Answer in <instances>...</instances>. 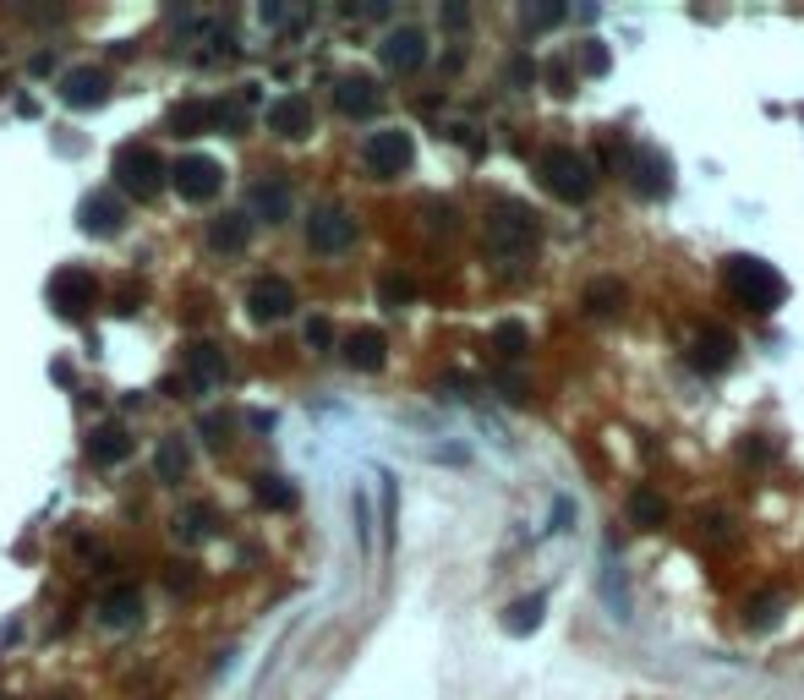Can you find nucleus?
<instances>
[{"instance_id": "f257e3e1", "label": "nucleus", "mask_w": 804, "mask_h": 700, "mask_svg": "<svg viewBox=\"0 0 804 700\" xmlns=\"http://www.w3.org/2000/svg\"><path fill=\"white\" fill-rule=\"evenodd\" d=\"M722 279H728L733 301L750 307V312H777V307H783V296H788L783 274H777L772 263H761V258H728V263H722Z\"/></svg>"}, {"instance_id": "f03ea898", "label": "nucleus", "mask_w": 804, "mask_h": 700, "mask_svg": "<svg viewBox=\"0 0 804 700\" xmlns=\"http://www.w3.org/2000/svg\"><path fill=\"white\" fill-rule=\"evenodd\" d=\"M536 170H542V186L558 197V203H586L591 186H597V175H591V165L575 154V148H547Z\"/></svg>"}, {"instance_id": "7ed1b4c3", "label": "nucleus", "mask_w": 804, "mask_h": 700, "mask_svg": "<svg viewBox=\"0 0 804 700\" xmlns=\"http://www.w3.org/2000/svg\"><path fill=\"white\" fill-rule=\"evenodd\" d=\"M487 247H493L498 258H526V252L536 247V219H531V208L498 203L493 214H487Z\"/></svg>"}, {"instance_id": "20e7f679", "label": "nucleus", "mask_w": 804, "mask_h": 700, "mask_svg": "<svg viewBox=\"0 0 804 700\" xmlns=\"http://www.w3.org/2000/svg\"><path fill=\"white\" fill-rule=\"evenodd\" d=\"M115 186H121V192H132V197H154L159 186H165V165H159L154 148L126 143L121 154H115Z\"/></svg>"}, {"instance_id": "39448f33", "label": "nucleus", "mask_w": 804, "mask_h": 700, "mask_svg": "<svg viewBox=\"0 0 804 700\" xmlns=\"http://www.w3.org/2000/svg\"><path fill=\"white\" fill-rule=\"evenodd\" d=\"M165 175H170V186H176L186 203H214L219 186H225V170H219L208 154H181Z\"/></svg>"}, {"instance_id": "423d86ee", "label": "nucleus", "mask_w": 804, "mask_h": 700, "mask_svg": "<svg viewBox=\"0 0 804 700\" xmlns=\"http://www.w3.org/2000/svg\"><path fill=\"white\" fill-rule=\"evenodd\" d=\"M93 301H99V279H93L88 268L66 263V268L50 274V307L61 312V318H83Z\"/></svg>"}, {"instance_id": "0eeeda50", "label": "nucleus", "mask_w": 804, "mask_h": 700, "mask_svg": "<svg viewBox=\"0 0 804 700\" xmlns=\"http://www.w3.org/2000/svg\"><path fill=\"white\" fill-rule=\"evenodd\" d=\"M307 247L312 252H323V258H340V252H351L356 247V219L345 214V208H312V219H307Z\"/></svg>"}, {"instance_id": "6e6552de", "label": "nucleus", "mask_w": 804, "mask_h": 700, "mask_svg": "<svg viewBox=\"0 0 804 700\" xmlns=\"http://www.w3.org/2000/svg\"><path fill=\"white\" fill-rule=\"evenodd\" d=\"M361 159H367V170H372V175H383V181H389V175H405V170H411L416 143H411V132L389 126V132H372V137H367Z\"/></svg>"}, {"instance_id": "1a4fd4ad", "label": "nucleus", "mask_w": 804, "mask_h": 700, "mask_svg": "<svg viewBox=\"0 0 804 700\" xmlns=\"http://www.w3.org/2000/svg\"><path fill=\"white\" fill-rule=\"evenodd\" d=\"M290 307H296V290H290V279H279V274L252 279V290H247V312H252L258 323H279V318H290Z\"/></svg>"}, {"instance_id": "9d476101", "label": "nucleus", "mask_w": 804, "mask_h": 700, "mask_svg": "<svg viewBox=\"0 0 804 700\" xmlns=\"http://www.w3.org/2000/svg\"><path fill=\"white\" fill-rule=\"evenodd\" d=\"M230 378V356L225 345H192L186 350V389L192 394H208Z\"/></svg>"}, {"instance_id": "9b49d317", "label": "nucleus", "mask_w": 804, "mask_h": 700, "mask_svg": "<svg viewBox=\"0 0 804 700\" xmlns=\"http://www.w3.org/2000/svg\"><path fill=\"white\" fill-rule=\"evenodd\" d=\"M378 55H383L389 72H422L427 66V33L422 28H394L389 39L378 44Z\"/></svg>"}, {"instance_id": "f8f14e48", "label": "nucleus", "mask_w": 804, "mask_h": 700, "mask_svg": "<svg viewBox=\"0 0 804 700\" xmlns=\"http://www.w3.org/2000/svg\"><path fill=\"white\" fill-rule=\"evenodd\" d=\"M219 121H236V115L225 110V104H214V99H186L170 110V132L176 137H203V132H214Z\"/></svg>"}, {"instance_id": "ddd939ff", "label": "nucleus", "mask_w": 804, "mask_h": 700, "mask_svg": "<svg viewBox=\"0 0 804 700\" xmlns=\"http://www.w3.org/2000/svg\"><path fill=\"white\" fill-rule=\"evenodd\" d=\"M263 126L274 137H307L312 132V104L301 99V93H285V99H274L263 110Z\"/></svg>"}, {"instance_id": "4468645a", "label": "nucleus", "mask_w": 804, "mask_h": 700, "mask_svg": "<svg viewBox=\"0 0 804 700\" xmlns=\"http://www.w3.org/2000/svg\"><path fill=\"white\" fill-rule=\"evenodd\" d=\"M104 93H110V77L99 66H77V72L61 77V99L72 110H93V104H104Z\"/></svg>"}, {"instance_id": "2eb2a0df", "label": "nucleus", "mask_w": 804, "mask_h": 700, "mask_svg": "<svg viewBox=\"0 0 804 700\" xmlns=\"http://www.w3.org/2000/svg\"><path fill=\"white\" fill-rule=\"evenodd\" d=\"M733 361V334L728 329H701L690 345V367L695 372H722Z\"/></svg>"}, {"instance_id": "dca6fc26", "label": "nucleus", "mask_w": 804, "mask_h": 700, "mask_svg": "<svg viewBox=\"0 0 804 700\" xmlns=\"http://www.w3.org/2000/svg\"><path fill=\"white\" fill-rule=\"evenodd\" d=\"M334 104H340V115H372L378 110V83L361 72H345L340 83H334Z\"/></svg>"}, {"instance_id": "f3484780", "label": "nucleus", "mask_w": 804, "mask_h": 700, "mask_svg": "<svg viewBox=\"0 0 804 700\" xmlns=\"http://www.w3.org/2000/svg\"><path fill=\"white\" fill-rule=\"evenodd\" d=\"M121 219H126V208H121V197H115V192L83 197V230H88V236H115Z\"/></svg>"}, {"instance_id": "a211bd4d", "label": "nucleus", "mask_w": 804, "mask_h": 700, "mask_svg": "<svg viewBox=\"0 0 804 700\" xmlns=\"http://www.w3.org/2000/svg\"><path fill=\"white\" fill-rule=\"evenodd\" d=\"M137 613H143V597H137V586H110V591L99 597V624H110V629L137 624Z\"/></svg>"}, {"instance_id": "6ab92c4d", "label": "nucleus", "mask_w": 804, "mask_h": 700, "mask_svg": "<svg viewBox=\"0 0 804 700\" xmlns=\"http://www.w3.org/2000/svg\"><path fill=\"white\" fill-rule=\"evenodd\" d=\"M252 241V214H219L208 219V247L214 252H241Z\"/></svg>"}, {"instance_id": "aec40b11", "label": "nucleus", "mask_w": 804, "mask_h": 700, "mask_svg": "<svg viewBox=\"0 0 804 700\" xmlns=\"http://www.w3.org/2000/svg\"><path fill=\"white\" fill-rule=\"evenodd\" d=\"M383 356H389V340H383L378 329H356L351 340H345V361H351L356 372H378Z\"/></svg>"}, {"instance_id": "412c9836", "label": "nucleus", "mask_w": 804, "mask_h": 700, "mask_svg": "<svg viewBox=\"0 0 804 700\" xmlns=\"http://www.w3.org/2000/svg\"><path fill=\"white\" fill-rule=\"evenodd\" d=\"M290 208H296V197H290L285 181H258V186H252V214L268 219V225L290 219Z\"/></svg>"}, {"instance_id": "4be33fe9", "label": "nucleus", "mask_w": 804, "mask_h": 700, "mask_svg": "<svg viewBox=\"0 0 804 700\" xmlns=\"http://www.w3.org/2000/svg\"><path fill=\"white\" fill-rule=\"evenodd\" d=\"M126 454H132L126 427H93V438H88V460L93 465H121Z\"/></svg>"}, {"instance_id": "5701e85b", "label": "nucleus", "mask_w": 804, "mask_h": 700, "mask_svg": "<svg viewBox=\"0 0 804 700\" xmlns=\"http://www.w3.org/2000/svg\"><path fill=\"white\" fill-rule=\"evenodd\" d=\"M542 608H547V591H531V597H520L515 608L504 613V629H509V635H531V629L542 624Z\"/></svg>"}, {"instance_id": "b1692460", "label": "nucleus", "mask_w": 804, "mask_h": 700, "mask_svg": "<svg viewBox=\"0 0 804 700\" xmlns=\"http://www.w3.org/2000/svg\"><path fill=\"white\" fill-rule=\"evenodd\" d=\"M186 465H192V460H186V443L181 438H165L154 449V476H159V482H181Z\"/></svg>"}, {"instance_id": "393cba45", "label": "nucleus", "mask_w": 804, "mask_h": 700, "mask_svg": "<svg viewBox=\"0 0 804 700\" xmlns=\"http://www.w3.org/2000/svg\"><path fill=\"white\" fill-rule=\"evenodd\" d=\"M635 186H646V192L651 197H668V159H662V154H646V159H640L635 154Z\"/></svg>"}, {"instance_id": "a878e982", "label": "nucleus", "mask_w": 804, "mask_h": 700, "mask_svg": "<svg viewBox=\"0 0 804 700\" xmlns=\"http://www.w3.org/2000/svg\"><path fill=\"white\" fill-rule=\"evenodd\" d=\"M258 504H263V509H279V515H290V509H296V487H290L285 476H258Z\"/></svg>"}, {"instance_id": "bb28decb", "label": "nucleus", "mask_w": 804, "mask_h": 700, "mask_svg": "<svg viewBox=\"0 0 804 700\" xmlns=\"http://www.w3.org/2000/svg\"><path fill=\"white\" fill-rule=\"evenodd\" d=\"M629 515H635L640 525H668V515H673V509H668V498H662V493L640 487V493L629 498Z\"/></svg>"}, {"instance_id": "cd10ccee", "label": "nucleus", "mask_w": 804, "mask_h": 700, "mask_svg": "<svg viewBox=\"0 0 804 700\" xmlns=\"http://www.w3.org/2000/svg\"><path fill=\"white\" fill-rule=\"evenodd\" d=\"M208 531H214V509L208 504H186L176 515V536H186V542H203Z\"/></svg>"}, {"instance_id": "c85d7f7f", "label": "nucleus", "mask_w": 804, "mask_h": 700, "mask_svg": "<svg viewBox=\"0 0 804 700\" xmlns=\"http://www.w3.org/2000/svg\"><path fill=\"white\" fill-rule=\"evenodd\" d=\"M586 301H591L597 312H619V307H624V285H619V279H597V285L586 290Z\"/></svg>"}, {"instance_id": "c756f323", "label": "nucleus", "mask_w": 804, "mask_h": 700, "mask_svg": "<svg viewBox=\"0 0 804 700\" xmlns=\"http://www.w3.org/2000/svg\"><path fill=\"white\" fill-rule=\"evenodd\" d=\"M378 296H383V307H405V301L416 296V285L405 274H383L378 279Z\"/></svg>"}, {"instance_id": "7c9ffc66", "label": "nucleus", "mask_w": 804, "mask_h": 700, "mask_svg": "<svg viewBox=\"0 0 804 700\" xmlns=\"http://www.w3.org/2000/svg\"><path fill=\"white\" fill-rule=\"evenodd\" d=\"M493 345H498V356H526V329L520 323H498Z\"/></svg>"}, {"instance_id": "2f4dec72", "label": "nucleus", "mask_w": 804, "mask_h": 700, "mask_svg": "<svg viewBox=\"0 0 804 700\" xmlns=\"http://www.w3.org/2000/svg\"><path fill=\"white\" fill-rule=\"evenodd\" d=\"M307 345H312V350H329V345H334V323H329V318H312V323H307Z\"/></svg>"}, {"instance_id": "473e14b6", "label": "nucleus", "mask_w": 804, "mask_h": 700, "mask_svg": "<svg viewBox=\"0 0 804 700\" xmlns=\"http://www.w3.org/2000/svg\"><path fill=\"white\" fill-rule=\"evenodd\" d=\"M351 509H356V536H361V547H372V520H367V493H356V498H351Z\"/></svg>"}, {"instance_id": "72a5a7b5", "label": "nucleus", "mask_w": 804, "mask_h": 700, "mask_svg": "<svg viewBox=\"0 0 804 700\" xmlns=\"http://www.w3.org/2000/svg\"><path fill=\"white\" fill-rule=\"evenodd\" d=\"M526 22L531 28H553V22H564V6H536V11H526Z\"/></svg>"}, {"instance_id": "f704fd0d", "label": "nucleus", "mask_w": 804, "mask_h": 700, "mask_svg": "<svg viewBox=\"0 0 804 700\" xmlns=\"http://www.w3.org/2000/svg\"><path fill=\"white\" fill-rule=\"evenodd\" d=\"M203 433H208V443H225V438H230V422H225V416H203Z\"/></svg>"}, {"instance_id": "c9c22d12", "label": "nucleus", "mask_w": 804, "mask_h": 700, "mask_svg": "<svg viewBox=\"0 0 804 700\" xmlns=\"http://www.w3.org/2000/svg\"><path fill=\"white\" fill-rule=\"evenodd\" d=\"M569 515H575V504H569V498H558L553 515H547V525H553V531H569Z\"/></svg>"}, {"instance_id": "e433bc0d", "label": "nucleus", "mask_w": 804, "mask_h": 700, "mask_svg": "<svg viewBox=\"0 0 804 700\" xmlns=\"http://www.w3.org/2000/svg\"><path fill=\"white\" fill-rule=\"evenodd\" d=\"M586 66H591V72H608V50H602V39L586 50Z\"/></svg>"}, {"instance_id": "4c0bfd02", "label": "nucleus", "mask_w": 804, "mask_h": 700, "mask_svg": "<svg viewBox=\"0 0 804 700\" xmlns=\"http://www.w3.org/2000/svg\"><path fill=\"white\" fill-rule=\"evenodd\" d=\"M509 77H515V83H531V77H536V66L526 61V55H515V66H509Z\"/></svg>"}, {"instance_id": "58836bf2", "label": "nucleus", "mask_w": 804, "mask_h": 700, "mask_svg": "<svg viewBox=\"0 0 804 700\" xmlns=\"http://www.w3.org/2000/svg\"><path fill=\"white\" fill-rule=\"evenodd\" d=\"M465 22H471V11H465V6H444V28H465Z\"/></svg>"}]
</instances>
